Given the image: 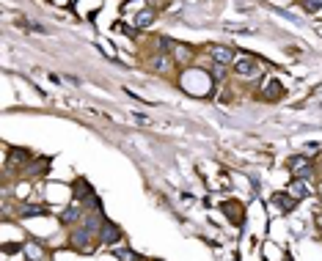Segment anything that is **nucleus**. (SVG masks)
Here are the masks:
<instances>
[{
  "instance_id": "f8f14e48",
  "label": "nucleus",
  "mask_w": 322,
  "mask_h": 261,
  "mask_svg": "<svg viewBox=\"0 0 322 261\" xmlns=\"http://www.w3.org/2000/svg\"><path fill=\"white\" fill-rule=\"evenodd\" d=\"M303 9L314 14V11H319V9H322V0H303Z\"/></svg>"
},
{
  "instance_id": "6e6552de",
  "label": "nucleus",
  "mask_w": 322,
  "mask_h": 261,
  "mask_svg": "<svg viewBox=\"0 0 322 261\" xmlns=\"http://www.w3.org/2000/svg\"><path fill=\"white\" fill-rule=\"evenodd\" d=\"M25 256H28L31 261H42L44 250H42V247H39L36 242H28V245H25Z\"/></svg>"
},
{
  "instance_id": "f03ea898",
  "label": "nucleus",
  "mask_w": 322,
  "mask_h": 261,
  "mask_svg": "<svg viewBox=\"0 0 322 261\" xmlns=\"http://www.w3.org/2000/svg\"><path fill=\"white\" fill-rule=\"evenodd\" d=\"M289 171H292V176L294 179H311V159L308 157H292L289 159Z\"/></svg>"
},
{
  "instance_id": "0eeeda50",
  "label": "nucleus",
  "mask_w": 322,
  "mask_h": 261,
  "mask_svg": "<svg viewBox=\"0 0 322 261\" xmlns=\"http://www.w3.org/2000/svg\"><path fill=\"white\" fill-rule=\"evenodd\" d=\"M154 22V11L152 9H143L138 17H135V25H138V28H149V25Z\"/></svg>"
},
{
  "instance_id": "1a4fd4ad",
  "label": "nucleus",
  "mask_w": 322,
  "mask_h": 261,
  "mask_svg": "<svg viewBox=\"0 0 322 261\" xmlns=\"http://www.w3.org/2000/svg\"><path fill=\"white\" fill-rule=\"evenodd\" d=\"M77 217H80V209H77V206H66V209L61 212V223H74Z\"/></svg>"
},
{
  "instance_id": "9b49d317",
  "label": "nucleus",
  "mask_w": 322,
  "mask_h": 261,
  "mask_svg": "<svg viewBox=\"0 0 322 261\" xmlns=\"http://www.w3.org/2000/svg\"><path fill=\"white\" fill-rule=\"evenodd\" d=\"M152 69H154V72H166V69H168V55H154Z\"/></svg>"
},
{
  "instance_id": "39448f33",
  "label": "nucleus",
  "mask_w": 322,
  "mask_h": 261,
  "mask_svg": "<svg viewBox=\"0 0 322 261\" xmlns=\"http://www.w3.org/2000/svg\"><path fill=\"white\" fill-rule=\"evenodd\" d=\"M72 247H74V250H80V253H91V245H88V234H86V231L72 234Z\"/></svg>"
},
{
  "instance_id": "4468645a",
  "label": "nucleus",
  "mask_w": 322,
  "mask_h": 261,
  "mask_svg": "<svg viewBox=\"0 0 322 261\" xmlns=\"http://www.w3.org/2000/svg\"><path fill=\"white\" fill-rule=\"evenodd\" d=\"M278 93H281V85H278V83H270V91H267L264 96H267V99H278Z\"/></svg>"
},
{
  "instance_id": "f257e3e1",
  "label": "nucleus",
  "mask_w": 322,
  "mask_h": 261,
  "mask_svg": "<svg viewBox=\"0 0 322 261\" xmlns=\"http://www.w3.org/2000/svg\"><path fill=\"white\" fill-rule=\"evenodd\" d=\"M264 66H267V63H259L256 58H251V55H239V58H237L234 72H237L239 77H259Z\"/></svg>"
},
{
  "instance_id": "423d86ee",
  "label": "nucleus",
  "mask_w": 322,
  "mask_h": 261,
  "mask_svg": "<svg viewBox=\"0 0 322 261\" xmlns=\"http://www.w3.org/2000/svg\"><path fill=\"white\" fill-rule=\"evenodd\" d=\"M102 239H105V242H119V239H121V231H119V225H113L111 223V220H108V223L105 225H102Z\"/></svg>"
},
{
  "instance_id": "ddd939ff",
  "label": "nucleus",
  "mask_w": 322,
  "mask_h": 261,
  "mask_svg": "<svg viewBox=\"0 0 322 261\" xmlns=\"http://www.w3.org/2000/svg\"><path fill=\"white\" fill-rule=\"evenodd\" d=\"M19 215H25V217H31V215H44V209H42V206H25V209H19Z\"/></svg>"
},
{
  "instance_id": "9d476101",
  "label": "nucleus",
  "mask_w": 322,
  "mask_h": 261,
  "mask_svg": "<svg viewBox=\"0 0 322 261\" xmlns=\"http://www.w3.org/2000/svg\"><path fill=\"white\" fill-rule=\"evenodd\" d=\"M276 204H278L284 212H292V209H294V198H292V195H286V192H281V195H276Z\"/></svg>"
},
{
  "instance_id": "20e7f679",
  "label": "nucleus",
  "mask_w": 322,
  "mask_h": 261,
  "mask_svg": "<svg viewBox=\"0 0 322 261\" xmlns=\"http://www.w3.org/2000/svg\"><path fill=\"white\" fill-rule=\"evenodd\" d=\"M286 195H292L294 201H300V198H308V187L303 179H294V182L286 187Z\"/></svg>"
},
{
  "instance_id": "7ed1b4c3",
  "label": "nucleus",
  "mask_w": 322,
  "mask_h": 261,
  "mask_svg": "<svg viewBox=\"0 0 322 261\" xmlns=\"http://www.w3.org/2000/svg\"><path fill=\"white\" fill-rule=\"evenodd\" d=\"M209 55H212V61H218L221 66H229V63H234V52H231L229 47H221V44H215V47H209Z\"/></svg>"
}]
</instances>
